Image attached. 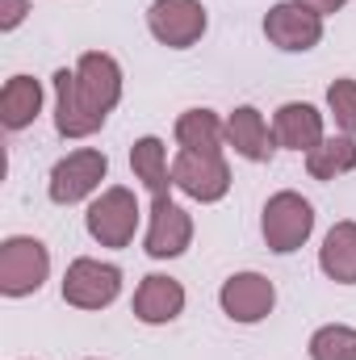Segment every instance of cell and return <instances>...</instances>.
<instances>
[{"label": "cell", "instance_id": "ac0fdd59", "mask_svg": "<svg viewBox=\"0 0 356 360\" xmlns=\"http://www.w3.org/2000/svg\"><path fill=\"white\" fill-rule=\"evenodd\" d=\"M130 168H134V176L143 180V188L151 197H168V188H177L172 168H168V147L155 134H147V139H139L130 147Z\"/></svg>", "mask_w": 356, "mask_h": 360}, {"label": "cell", "instance_id": "7c38bea8", "mask_svg": "<svg viewBox=\"0 0 356 360\" xmlns=\"http://www.w3.org/2000/svg\"><path fill=\"white\" fill-rule=\"evenodd\" d=\"M272 139L285 151H314L327 134H323V113L306 101H285L272 113Z\"/></svg>", "mask_w": 356, "mask_h": 360}, {"label": "cell", "instance_id": "277c9868", "mask_svg": "<svg viewBox=\"0 0 356 360\" xmlns=\"http://www.w3.org/2000/svg\"><path fill=\"white\" fill-rule=\"evenodd\" d=\"M139 218H143V214H139L134 193L122 188V184H113V188H105V193L89 205L84 226H89V235L101 248H130V239H134V231H139Z\"/></svg>", "mask_w": 356, "mask_h": 360}, {"label": "cell", "instance_id": "d6986e66", "mask_svg": "<svg viewBox=\"0 0 356 360\" xmlns=\"http://www.w3.org/2000/svg\"><path fill=\"white\" fill-rule=\"evenodd\" d=\"M356 168V139L352 134H336L323 139L314 151H306V172L314 180H336Z\"/></svg>", "mask_w": 356, "mask_h": 360}, {"label": "cell", "instance_id": "9a60e30c", "mask_svg": "<svg viewBox=\"0 0 356 360\" xmlns=\"http://www.w3.org/2000/svg\"><path fill=\"white\" fill-rule=\"evenodd\" d=\"M42 113V84L34 76H8L0 89V122L4 130H25Z\"/></svg>", "mask_w": 356, "mask_h": 360}, {"label": "cell", "instance_id": "7402d4cb", "mask_svg": "<svg viewBox=\"0 0 356 360\" xmlns=\"http://www.w3.org/2000/svg\"><path fill=\"white\" fill-rule=\"evenodd\" d=\"M25 13H30V4L25 0H0V30L8 34V30H17L21 21H25Z\"/></svg>", "mask_w": 356, "mask_h": 360}, {"label": "cell", "instance_id": "8992f818", "mask_svg": "<svg viewBox=\"0 0 356 360\" xmlns=\"http://www.w3.org/2000/svg\"><path fill=\"white\" fill-rule=\"evenodd\" d=\"M105 172H109L105 151H96V147H80V151L63 155V160L51 168V184H46V193H51L55 205H76V201H84V197H92V193L101 188Z\"/></svg>", "mask_w": 356, "mask_h": 360}, {"label": "cell", "instance_id": "6da1fadb", "mask_svg": "<svg viewBox=\"0 0 356 360\" xmlns=\"http://www.w3.org/2000/svg\"><path fill=\"white\" fill-rule=\"evenodd\" d=\"M55 130L63 139H89L122 101V68L105 51H84L80 63L55 72Z\"/></svg>", "mask_w": 356, "mask_h": 360}, {"label": "cell", "instance_id": "8fae6325", "mask_svg": "<svg viewBox=\"0 0 356 360\" xmlns=\"http://www.w3.org/2000/svg\"><path fill=\"white\" fill-rule=\"evenodd\" d=\"M193 243V218L180 210L172 197H155L151 201V222L143 235V252L151 260H177Z\"/></svg>", "mask_w": 356, "mask_h": 360}, {"label": "cell", "instance_id": "30bf717a", "mask_svg": "<svg viewBox=\"0 0 356 360\" xmlns=\"http://www.w3.org/2000/svg\"><path fill=\"white\" fill-rule=\"evenodd\" d=\"M218 306H222V314H227L231 323L252 327V323H265L268 314H272L276 289H272V281H268L265 272H235V276L222 281Z\"/></svg>", "mask_w": 356, "mask_h": 360}, {"label": "cell", "instance_id": "52a82bcc", "mask_svg": "<svg viewBox=\"0 0 356 360\" xmlns=\"http://www.w3.org/2000/svg\"><path fill=\"white\" fill-rule=\"evenodd\" d=\"M210 17H205V4L201 0H155L147 8V30L155 42L172 46V51H189L201 42Z\"/></svg>", "mask_w": 356, "mask_h": 360}, {"label": "cell", "instance_id": "2e32d148", "mask_svg": "<svg viewBox=\"0 0 356 360\" xmlns=\"http://www.w3.org/2000/svg\"><path fill=\"white\" fill-rule=\"evenodd\" d=\"M319 269L336 285H356V222H336L319 248Z\"/></svg>", "mask_w": 356, "mask_h": 360}, {"label": "cell", "instance_id": "ffe728a7", "mask_svg": "<svg viewBox=\"0 0 356 360\" xmlns=\"http://www.w3.org/2000/svg\"><path fill=\"white\" fill-rule=\"evenodd\" d=\"M310 360H356V327L327 323L310 335Z\"/></svg>", "mask_w": 356, "mask_h": 360}, {"label": "cell", "instance_id": "603a6c76", "mask_svg": "<svg viewBox=\"0 0 356 360\" xmlns=\"http://www.w3.org/2000/svg\"><path fill=\"white\" fill-rule=\"evenodd\" d=\"M302 4H310V8H314L319 17H327V13H340V8H344L348 0H302Z\"/></svg>", "mask_w": 356, "mask_h": 360}, {"label": "cell", "instance_id": "7a4b0ae2", "mask_svg": "<svg viewBox=\"0 0 356 360\" xmlns=\"http://www.w3.org/2000/svg\"><path fill=\"white\" fill-rule=\"evenodd\" d=\"M314 231V205L293 193V188H281L265 201V214H260V235H265L268 252L276 256H289L298 252Z\"/></svg>", "mask_w": 356, "mask_h": 360}, {"label": "cell", "instance_id": "e0dca14e", "mask_svg": "<svg viewBox=\"0 0 356 360\" xmlns=\"http://www.w3.org/2000/svg\"><path fill=\"white\" fill-rule=\"evenodd\" d=\"M177 143H180V151H210V155H222L227 122H222L214 109H184L177 117Z\"/></svg>", "mask_w": 356, "mask_h": 360}, {"label": "cell", "instance_id": "4fadbf2b", "mask_svg": "<svg viewBox=\"0 0 356 360\" xmlns=\"http://www.w3.org/2000/svg\"><path fill=\"white\" fill-rule=\"evenodd\" d=\"M180 310H184V285H180L177 276L151 272V276H143V285L134 289V319L147 323V327L172 323V319H180Z\"/></svg>", "mask_w": 356, "mask_h": 360}, {"label": "cell", "instance_id": "44dd1931", "mask_svg": "<svg viewBox=\"0 0 356 360\" xmlns=\"http://www.w3.org/2000/svg\"><path fill=\"white\" fill-rule=\"evenodd\" d=\"M327 109L340 126V134H356V80H331L327 89Z\"/></svg>", "mask_w": 356, "mask_h": 360}, {"label": "cell", "instance_id": "9c48e42d", "mask_svg": "<svg viewBox=\"0 0 356 360\" xmlns=\"http://www.w3.org/2000/svg\"><path fill=\"white\" fill-rule=\"evenodd\" d=\"M265 38L276 51H314L323 42V17L302 0H281L265 17Z\"/></svg>", "mask_w": 356, "mask_h": 360}, {"label": "cell", "instance_id": "5b68a950", "mask_svg": "<svg viewBox=\"0 0 356 360\" xmlns=\"http://www.w3.org/2000/svg\"><path fill=\"white\" fill-rule=\"evenodd\" d=\"M117 293H122V269L117 264L80 256L63 272V302L76 310H105L117 302Z\"/></svg>", "mask_w": 356, "mask_h": 360}, {"label": "cell", "instance_id": "5bb4252c", "mask_svg": "<svg viewBox=\"0 0 356 360\" xmlns=\"http://www.w3.org/2000/svg\"><path fill=\"white\" fill-rule=\"evenodd\" d=\"M227 143L235 147V155L252 160V164H265L268 155L276 151V139L268 130L265 113L256 105H239L231 117H227Z\"/></svg>", "mask_w": 356, "mask_h": 360}, {"label": "cell", "instance_id": "ba28073f", "mask_svg": "<svg viewBox=\"0 0 356 360\" xmlns=\"http://www.w3.org/2000/svg\"><path fill=\"white\" fill-rule=\"evenodd\" d=\"M172 184L201 205L222 201L231 193V164L210 151H180L172 160Z\"/></svg>", "mask_w": 356, "mask_h": 360}, {"label": "cell", "instance_id": "3957f363", "mask_svg": "<svg viewBox=\"0 0 356 360\" xmlns=\"http://www.w3.org/2000/svg\"><path fill=\"white\" fill-rule=\"evenodd\" d=\"M51 276V252L34 235H8L0 243V293L4 297H30Z\"/></svg>", "mask_w": 356, "mask_h": 360}]
</instances>
